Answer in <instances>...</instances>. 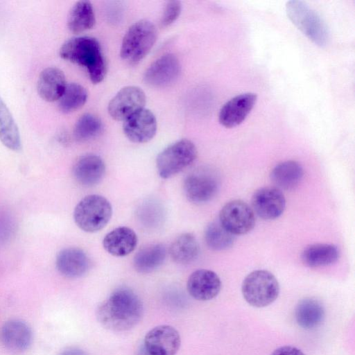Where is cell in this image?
Here are the masks:
<instances>
[{"label":"cell","mask_w":355,"mask_h":355,"mask_svg":"<svg viewBox=\"0 0 355 355\" xmlns=\"http://www.w3.org/2000/svg\"><path fill=\"white\" fill-rule=\"evenodd\" d=\"M144 313L143 304L132 290L120 288L102 302L96 311V318L105 328L125 331L135 327Z\"/></svg>","instance_id":"1"},{"label":"cell","mask_w":355,"mask_h":355,"mask_svg":"<svg viewBox=\"0 0 355 355\" xmlns=\"http://www.w3.org/2000/svg\"><path fill=\"white\" fill-rule=\"evenodd\" d=\"M60 55L85 67L94 84L101 82L106 75L107 66L101 46L94 37L81 36L69 39L60 47Z\"/></svg>","instance_id":"2"},{"label":"cell","mask_w":355,"mask_h":355,"mask_svg":"<svg viewBox=\"0 0 355 355\" xmlns=\"http://www.w3.org/2000/svg\"><path fill=\"white\" fill-rule=\"evenodd\" d=\"M157 29L150 21L142 19L133 24L125 33L120 55L129 64H136L150 51L157 40Z\"/></svg>","instance_id":"3"},{"label":"cell","mask_w":355,"mask_h":355,"mask_svg":"<svg viewBox=\"0 0 355 355\" xmlns=\"http://www.w3.org/2000/svg\"><path fill=\"white\" fill-rule=\"evenodd\" d=\"M286 12L292 23L313 43L324 46L329 33L322 17L306 2L292 0L286 3Z\"/></svg>","instance_id":"4"},{"label":"cell","mask_w":355,"mask_h":355,"mask_svg":"<svg viewBox=\"0 0 355 355\" xmlns=\"http://www.w3.org/2000/svg\"><path fill=\"white\" fill-rule=\"evenodd\" d=\"M112 215V207L105 197L92 194L81 199L73 210V220L83 231L94 233L104 228Z\"/></svg>","instance_id":"5"},{"label":"cell","mask_w":355,"mask_h":355,"mask_svg":"<svg viewBox=\"0 0 355 355\" xmlns=\"http://www.w3.org/2000/svg\"><path fill=\"white\" fill-rule=\"evenodd\" d=\"M279 284L270 272L256 270L249 273L241 284L244 300L256 308L266 307L274 302L279 296Z\"/></svg>","instance_id":"6"},{"label":"cell","mask_w":355,"mask_h":355,"mask_svg":"<svg viewBox=\"0 0 355 355\" xmlns=\"http://www.w3.org/2000/svg\"><path fill=\"white\" fill-rule=\"evenodd\" d=\"M197 157V149L190 140L183 139L164 148L156 159L158 175L163 179L173 177L189 166Z\"/></svg>","instance_id":"7"},{"label":"cell","mask_w":355,"mask_h":355,"mask_svg":"<svg viewBox=\"0 0 355 355\" xmlns=\"http://www.w3.org/2000/svg\"><path fill=\"white\" fill-rule=\"evenodd\" d=\"M219 185V178L214 171L201 168L187 175L183 189L190 202L202 204L210 201L216 195Z\"/></svg>","instance_id":"8"},{"label":"cell","mask_w":355,"mask_h":355,"mask_svg":"<svg viewBox=\"0 0 355 355\" xmlns=\"http://www.w3.org/2000/svg\"><path fill=\"white\" fill-rule=\"evenodd\" d=\"M220 223L233 235L249 233L255 225L254 213L246 202L234 200L227 202L219 213Z\"/></svg>","instance_id":"9"},{"label":"cell","mask_w":355,"mask_h":355,"mask_svg":"<svg viewBox=\"0 0 355 355\" xmlns=\"http://www.w3.org/2000/svg\"><path fill=\"white\" fill-rule=\"evenodd\" d=\"M181 345V337L173 327L162 324L147 332L144 348L150 355H175Z\"/></svg>","instance_id":"10"},{"label":"cell","mask_w":355,"mask_h":355,"mask_svg":"<svg viewBox=\"0 0 355 355\" xmlns=\"http://www.w3.org/2000/svg\"><path fill=\"white\" fill-rule=\"evenodd\" d=\"M146 103L144 92L137 86H127L119 91L108 105V112L115 120L125 121L144 109Z\"/></svg>","instance_id":"11"},{"label":"cell","mask_w":355,"mask_h":355,"mask_svg":"<svg viewBox=\"0 0 355 355\" xmlns=\"http://www.w3.org/2000/svg\"><path fill=\"white\" fill-rule=\"evenodd\" d=\"M252 209L263 220H275L284 211L286 199L279 189L265 187L257 189L252 197Z\"/></svg>","instance_id":"12"},{"label":"cell","mask_w":355,"mask_h":355,"mask_svg":"<svg viewBox=\"0 0 355 355\" xmlns=\"http://www.w3.org/2000/svg\"><path fill=\"white\" fill-rule=\"evenodd\" d=\"M178 58L172 53L162 55L146 69L144 80L154 87H165L173 84L180 73Z\"/></svg>","instance_id":"13"},{"label":"cell","mask_w":355,"mask_h":355,"mask_svg":"<svg viewBox=\"0 0 355 355\" xmlns=\"http://www.w3.org/2000/svg\"><path fill=\"white\" fill-rule=\"evenodd\" d=\"M257 98L256 94L247 92L230 99L220 110L218 114L220 123L228 128L241 124L254 107Z\"/></svg>","instance_id":"14"},{"label":"cell","mask_w":355,"mask_h":355,"mask_svg":"<svg viewBox=\"0 0 355 355\" xmlns=\"http://www.w3.org/2000/svg\"><path fill=\"white\" fill-rule=\"evenodd\" d=\"M125 136L132 142L141 144L151 140L157 131V120L149 110L142 109L127 118L123 125Z\"/></svg>","instance_id":"15"},{"label":"cell","mask_w":355,"mask_h":355,"mask_svg":"<svg viewBox=\"0 0 355 355\" xmlns=\"http://www.w3.org/2000/svg\"><path fill=\"white\" fill-rule=\"evenodd\" d=\"M221 285L220 279L215 272L199 269L189 275L187 288L193 298L199 301H208L218 295Z\"/></svg>","instance_id":"16"},{"label":"cell","mask_w":355,"mask_h":355,"mask_svg":"<svg viewBox=\"0 0 355 355\" xmlns=\"http://www.w3.org/2000/svg\"><path fill=\"white\" fill-rule=\"evenodd\" d=\"M1 339L6 349L19 353L29 347L33 340L31 327L19 319L6 321L1 330Z\"/></svg>","instance_id":"17"},{"label":"cell","mask_w":355,"mask_h":355,"mask_svg":"<svg viewBox=\"0 0 355 355\" xmlns=\"http://www.w3.org/2000/svg\"><path fill=\"white\" fill-rule=\"evenodd\" d=\"M58 270L68 278H78L88 271L90 261L85 252L78 248H67L60 250L55 259Z\"/></svg>","instance_id":"18"},{"label":"cell","mask_w":355,"mask_h":355,"mask_svg":"<svg viewBox=\"0 0 355 355\" xmlns=\"http://www.w3.org/2000/svg\"><path fill=\"white\" fill-rule=\"evenodd\" d=\"M72 172L74 178L80 184L87 187L94 186L103 178L105 165L98 155L87 154L76 161Z\"/></svg>","instance_id":"19"},{"label":"cell","mask_w":355,"mask_h":355,"mask_svg":"<svg viewBox=\"0 0 355 355\" xmlns=\"http://www.w3.org/2000/svg\"><path fill=\"white\" fill-rule=\"evenodd\" d=\"M138 239L130 227L122 226L108 232L103 240V246L112 256L122 257L128 255L137 247Z\"/></svg>","instance_id":"20"},{"label":"cell","mask_w":355,"mask_h":355,"mask_svg":"<svg viewBox=\"0 0 355 355\" xmlns=\"http://www.w3.org/2000/svg\"><path fill=\"white\" fill-rule=\"evenodd\" d=\"M67 85L62 71L57 67H50L41 71L37 80V89L42 99L53 102L59 100Z\"/></svg>","instance_id":"21"},{"label":"cell","mask_w":355,"mask_h":355,"mask_svg":"<svg viewBox=\"0 0 355 355\" xmlns=\"http://www.w3.org/2000/svg\"><path fill=\"white\" fill-rule=\"evenodd\" d=\"M304 175V170L300 163L293 160L282 162L271 171L270 179L279 190H291L297 187Z\"/></svg>","instance_id":"22"},{"label":"cell","mask_w":355,"mask_h":355,"mask_svg":"<svg viewBox=\"0 0 355 355\" xmlns=\"http://www.w3.org/2000/svg\"><path fill=\"white\" fill-rule=\"evenodd\" d=\"M339 254V250L333 244L315 243L303 250L301 259L308 267L318 268L334 264L338 261Z\"/></svg>","instance_id":"23"},{"label":"cell","mask_w":355,"mask_h":355,"mask_svg":"<svg viewBox=\"0 0 355 355\" xmlns=\"http://www.w3.org/2000/svg\"><path fill=\"white\" fill-rule=\"evenodd\" d=\"M166 250L162 243H153L140 248L134 256L133 266L140 273H149L157 269L164 263Z\"/></svg>","instance_id":"24"},{"label":"cell","mask_w":355,"mask_h":355,"mask_svg":"<svg viewBox=\"0 0 355 355\" xmlns=\"http://www.w3.org/2000/svg\"><path fill=\"white\" fill-rule=\"evenodd\" d=\"M324 318V309L320 301L307 297L300 300L295 310L297 324L305 329L318 327Z\"/></svg>","instance_id":"25"},{"label":"cell","mask_w":355,"mask_h":355,"mask_svg":"<svg viewBox=\"0 0 355 355\" xmlns=\"http://www.w3.org/2000/svg\"><path fill=\"white\" fill-rule=\"evenodd\" d=\"M169 252L173 261L180 264H189L198 257L200 246L194 235L184 233L173 241Z\"/></svg>","instance_id":"26"},{"label":"cell","mask_w":355,"mask_h":355,"mask_svg":"<svg viewBox=\"0 0 355 355\" xmlns=\"http://www.w3.org/2000/svg\"><path fill=\"white\" fill-rule=\"evenodd\" d=\"M0 141L8 149L19 151L21 148L17 125L0 96Z\"/></svg>","instance_id":"27"},{"label":"cell","mask_w":355,"mask_h":355,"mask_svg":"<svg viewBox=\"0 0 355 355\" xmlns=\"http://www.w3.org/2000/svg\"><path fill=\"white\" fill-rule=\"evenodd\" d=\"M92 5L88 1H77L71 8L67 17V27L73 33L92 28L95 24Z\"/></svg>","instance_id":"28"},{"label":"cell","mask_w":355,"mask_h":355,"mask_svg":"<svg viewBox=\"0 0 355 355\" xmlns=\"http://www.w3.org/2000/svg\"><path fill=\"white\" fill-rule=\"evenodd\" d=\"M234 235L228 232L219 221L210 223L205 230L207 245L215 251L227 250L234 244Z\"/></svg>","instance_id":"29"},{"label":"cell","mask_w":355,"mask_h":355,"mask_svg":"<svg viewBox=\"0 0 355 355\" xmlns=\"http://www.w3.org/2000/svg\"><path fill=\"white\" fill-rule=\"evenodd\" d=\"M87 92L80 84H67L59 98L58 106L61 112L69 113L80 108L87 101Z\"/></svg>","instance_id":"30"},{"label":"cell","mask_w":355,"mask_h":355,"mask_svg":"<svg viewBox=\"0 0 355 355\" xmlns=\"http://www.w3.org/2000/svg\"><path fill=\"white\" fill-rule=\"evenodd\" d=\"M102 128V122L98 117L87 113L82 115L76 123L73 135L76 140L86 141L99 135Z\"/></svg>","instance_id":"31"},{"label":"cell","mask_w":355,"mask_h":355,"mask_svg":"<svg viewBox=\"0 0 355 355\" xmlns=\"http://www.w3.org/2000/svg\"><path fill=\"white\" fill-rule=\"evenodd\" d=\"M181 3L178 1H168L162 18L161 24L162 26H167L173 23L177 18L179 17L181 12Z\"/></svg>","instance_id":"32"},{"label":"cell","mask_w":355,"mask_h":355,"mask_svg":"<svg viewBox=\"0 0 355 355\" xmlns=\"http://www.w3.org/2000/svg\"><path fill=\"white\" fill-rule=\"evenodd\" d=\"M270 355H305L296 347L284 345L275 349Z\"/></svg>","instance_id":"33"},{"label":"cell","mask_w":355,"mask_h":355,"mask_svg":"<svg viewBox=\"0 0 355 355\" xmlns=\"http://www.w3.org/2000/svg\"><path fill=\"white\" fill-rule=\"evenodd\" d=\"M60 355H87V354L81 349L70 347L64 350Z\"/></svg>","instance_id":"34"},{"label":"cell","mask_w":355,"mask_h":355,"mask_svg":"<svg viewBox=\"0 0 355 355\" xmlns=\"http://www.w3.org/2000/svg\"><path fill=\"white\" fill-rule=\"evenodd\" d=\"M138 355H150L144 348V347L140 349Z\"/></svg>","instance_id":"35"}]
</instances>
